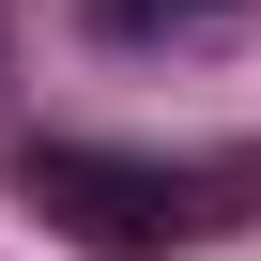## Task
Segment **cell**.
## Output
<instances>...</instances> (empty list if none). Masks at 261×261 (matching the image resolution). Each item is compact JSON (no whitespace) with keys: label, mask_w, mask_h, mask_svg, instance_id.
I'll return each instance as SVG.
<instances>
[{"label":"cell","mask_w":261,"mask_h":261,"mask_svg":"<svg viewBox=\"0 0 261 261\" xmlns=\"http://www.w3.org/2000/svg\"><path fill=\"white\" fill-rule=\"evenodd\" d=\"M31 200H46L92 261H154V246H185V185L139 169V154H92V139H46V154H31Z\"/></svg>","instance_id":"6da1fadb"}]
</instances>
